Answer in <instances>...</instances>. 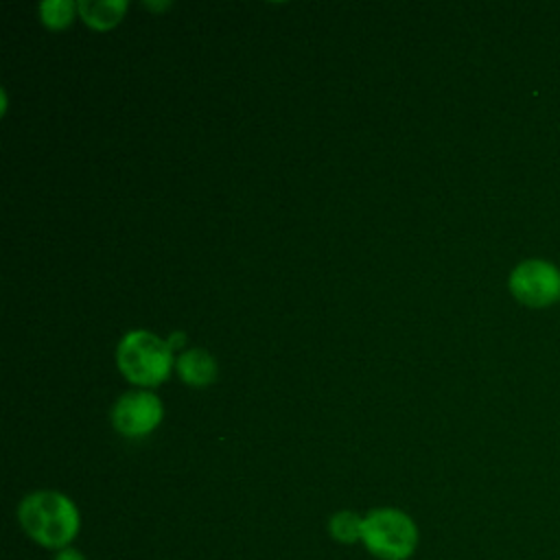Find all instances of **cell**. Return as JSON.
<instances>
[{
    "label": "cell",
    "instance_id": "obj_11",
    "mask_svg": "<svg viewBox=\"0 0 560 560\" xmlns=\"http://www.w3.org/2000/svg\"><path fill=\"white\" fill-rule=\"evenodd\" d=\"M558 304H560V302H558Z\"/></svg>",
    "mask_w": 560,
    "mask_h": 560
},
{
    "label": "cell",
    "instance_id": "obj_4",
    "mask_svg": "<svg viewBox=\"0 0 560 560\" xmlns=\"http://www.w3.org/2000/svg\"><path fill=\"white\" fill-rule=\"evenodd\" d=\"M512 298L529 308H547L560 302V269L545 258L521 260L508 278Z\"/></svg>",
    "mask_w": 560,
    "mask_h": 560
},
{
    "label": "cell",
    "instance_id": "obj_7",
    "mask_svg": "<svg viewBox=\"0 0 560 560\" xmlns=\"http://www.w3.org/2000/svg\"><path fill=\"white\" fill-rule=\"evenodd\" d=\"M127 2L122 0H83L77 4L79 15L85 24H90L96 31H107L116 26L125 15Z\"/></svg>",
    "mask_w": 560,
    "mask_h": 560
},
{
    "label": "cell",
    "instance_id": "obj_2",
    "mask_svg": "<svg viewBox=\"0 0 560 560\" xmlns=\"http://www.w3.org/2000/svg\"><path fill=\"white\" fill-rule=\"evenodd\" d=\"M418 542L416 521L398 508H376L363 516L361 545L378 560H409Z\"/></svg>",
    "mask_w": 560,
    "mask_h": 560
},
{
    "label": "cell",
    "instance_id": "obj_3",
    "mask_svg": "<svg viewBox=\"0 0 560 560\" xmlns=\"http://www.w3.org/2000/svg\"><path fill=\"white\" fill-rule=\"evenodd\" d=\"M118 370L136 385L153 387L162 383L173 368V348L149 330L127 332L116 348Z\"/></svg>",
    "mask_w": 560,
    "mask_h": 560
},
{
    "label": "cell",
    "instance_id": "obj_9",
    "mask_svg": "<svg viewBox=\"0 0 560 560\" xmlns=\"http://www.w3.org/2000/svg\"><path fill=\"white\" fill-rule=\"evenodd\" d=\"M74 11H77V4L68 0H48V2H42L39 7L42 20L48 28H66L72 22Z\"/></svg>",
    "mask_w": 560,
    "mask_h": 560
},
{
    "label": "cell",
    "instance_id": "obj_10",
    "mask_svg": "<svg viewBox=\"0 0 560 560\" xmlns=\"http://www.w3.org/2000/svg\"><path fill=\"white\" fill-rule=\"evenodd\" d=\"M52 560H88L77 547H63V549H59V551H55V558Z\"/></svg>",
    "mask_w": 560,
    "mask_h": 560
},
{
    "label": "cell",
    "instance_id": "obj_6",
    "mask_svg": "<svg viewBox=\"0 0 560 560\" xmlns=\"http://www.w3.org/2000/svg\"><path fill=\"white\" fill-rule=\"evenodd\" d=\"M177 374L192 387H206L217 378V361L201 348H192L179 354Z\"/></svg>",
    "mask_w": 560,
    "mask_h": 560
},
{
    "label": "cell",
    "instance_id": "obj_1",
    "mask_svg": "<svg viewBox=\"0 0 560 560\" xmlns=\"http://www.w3.org/2000/svg\"><path fill=\"white\" fill-rule=\"evenodd\" d=\"M18 523L24 534L46 549L70 547L81 529L79 508L57 490H35L18 505Z\"/></svg>",
    "mask_w": 560,
    "mask_h": 560
},
{
    "label": "cell",
    "instance_id": "obj_5",
    "mask_svg": "<svg viewBox=\"0 0 560 560\" xmlns=\"http://www.w3.org/2000/svg\"><path fill=\"white\" fill-rule=\"evenodd\" d=\"M162 420V402L151 392H129L120 396L112 411V422L127 438L151 433Z\"/></svg>",
    "mask_w": 560,
    "mask_h": 560
},
{
    "label": "cell",
    "instance_id": "obj_8",
    "mask_svg": "<svg viewBox=\"0 0 560 560\" xmlns=\"http://www.w3.org/2000/svg\"><path fill=\"white\" fill-rule=\"evenodd\" d=\"M328 534L341 545L361 542L363 534V516L352 510H339L328 518Z\"/></svg>",
    "mask_w": 560,
    "mask_h": 560
}]
</instances>
